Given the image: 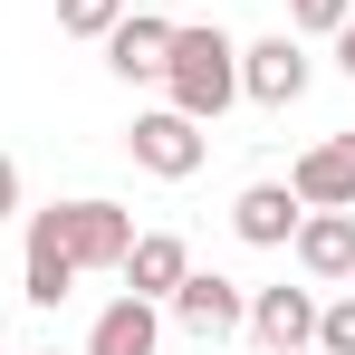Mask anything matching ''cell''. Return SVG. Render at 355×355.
<instances>
[{
    "label": "cell",
    "instance_id": "18",
    "mask_svg": "<svg viewBox=\"0 0 355 355\" xmlns=\"http://www.w3.org/2000/svg\"><path fill=\"white\" fill-rule=\"evenodd\" d=\"M288 355H327V346H288Z\"/></svg>",
    "mask_w": 355,
    "mask_h": 355
},
{
    "label": "cell",
    "instance_id": "6",
    "mask_svg": "<svg viewBox=\"0 0 355 355\" xmlns=\"http://www.w3.org/2000/svg\"><path fill=\"white\" fill-rule=\"evenodd\" d=\"M288 192L307 202V211H355V135H327V144H307L297 154Z\"/></svg>",
    "mask_w": 355,
    "mask_h": 355
},
{
    "label": "cell",
    "instance_id": "19",
    "mask_svg": "<svg viewBox=\"0 0 355 355\" xmlns=\"http://www.w3.org/2000/svg\"><path fill=\"white\" fill-rule=\"evenodd\" d=\"M0 355H10V346H0Z\"/></svg>",
    "mask_w": 355,
    "mask_h": 355
},
{
    "label": "cell",
    "instance_id": "7",
    "mask_svg": "<svg viewBox=\"0 0 355 355\" xmlns=\"http://www.w3.org/2000/svg\"><path fill=\"white\" fill-rule=\"evenodd\" d=\"M288 250H297V269H307L317 288H327V279H355V211H297Z\"/></svg>",
    "mask_w": 355,
    "mask_h": 355
},
{
    "label": "cell",
    "instance_id": "10",
    "mask_svg": "<svg viewBox=\"0 0 355 355\" xmlns=\"http://www.w3.org/2000/svg\"><path fill=\"white\" fill-rule=\"evenodd\" d=\"M164 58H173V19L125 10L116 29H106V67H116V77H164Z\"/></svg>",
    "mask_w": 355,
    "mask_h": 355
},
{
    "label": "cell",
    "instance_id": "17",
    "mask_svg": "<svg viewBox=\"0 0 355 355\" xmlns=\"http://www.w3.org/2000/svg\"><path fill=\"white\" fill-rule=\"evenodd\" d=\"M336 67L355 77V10H346V29H336Z\"/></svg>",
    "mask_w": 355,
    "mask_h": 355
},
{
    "label": "cell",
    "instance_id": "16",
    "mask_svg": "<svg viewBox=\"0 0 355 355\" xmlns=\"http://www.w3.org/2000/svg\"><path fill=\"white\" fill-rule=\"evenodd\" d=\"M10 211H19V164L0 154V221H10Z\"/></svg>",
    "mask_w": 355,
    "mask_h": 355
},
{
    "label": "cell",
    "instance_id": "9",
    "mask_svg": "<svg viewBox=\"0 0 355 355\" xmlns=\"http://www.w3.org/2000/svg\"><path fill=\"white\" fill-rule=\"evenodd\" d=\"M154 346H164V307L135 288L116 307H96V327H87V355H154Z\"/></svg>",
    "mask_w": 355,
    "mask_h": 355
},
{
    "label": "cell",
    "instance_id": "8",
    "mask_svg": "<svg viewBox=\"0 0 355 355\" xmlns=\"http://www.w3.org/2000/svg\"><path fill=\"white\" fill-rule=\"evenodd\" d=\"M240 327H250V336H259L269 355H288V346H317V288H259Z\"/></svg>",
    "mask_w": 355,
    "mask_h": 355
},
{
    "label": "cell",
    "instance_id": "4",
    "mask_svg": "<svg viewBox=\"0 0 355 355\" xmlns=\"http://www.w3.org/2000/svg\"><path fill=\"white\" fill-rule=\"evenodd\" d=\"M164 307H173L202 346H221V336H240V317H250V288H240V279H221V269H182V288L164 297Z\"/></svg>",
    "mask_w": 355,
    "mask_h": 355
},
{
    "label": "cell",
    "instance_id": "14",
    "mask_svg": "<svg viewBox=\"0 0 355 355\" xmlns=\"http://www.w3.org/2000/svg\"><path fill=\"white\" fill-rule=\"evenodd\" d=\"M346 10H355V0H288V29H297V39H336Z\"/></svg>",
    "mask_w": 355,
    "mask_h": 355
},
{
    "label": "cell",
    "instance_id": "1",
    "mask_svg": "<svg viewBox=\"0 0 355 355\" xmlns=\"http://www.w3.org/2000/svg\"><path fill=\"white\" fill-rule=\"evenodd\" d=\"M125 250H135V211L125 202H49V211H29V240H19V297H39V307H58L87 269H125Z\"/></svg>",
    "mask_w": 355,
    "mask_h": 355
},
{
    "label": "cell",
    "instance_id": "13",
    "mask_svg": "<svg viewBox=\"0 0 355 355\" xmlns=\"http://www.w3.org/2000/svg\"><path fill=\"white\" fill-rule=\"evenodd\" d=\"M116 19H125V0H58V29H67V39H106Z\"/></svg>",
    "mask_w": 355,
    "mask_h": 355
},
{
    "label": "cell",
    "instance_id": "5",
    "mask_svg": "<svg viewBox=\"0 0 355 355\" xmlns=\"http://www.w3.org/2000/svg\"><path fill=\"white\" fill-rule=\"evenodd\" d=\"M240 96H250V106H297V96H307V49H297V29L240 49Z\"/></svg>",
    "mask_w": 355,
    "mask_h": 355
},
{
    "label": "cell",
    "instance_id": "12",
    "mask_svg": "<svg viewBox=\"0 0 355 355\" xmlns=\"http://www.w3.org/2000/svg\"><path fill=\"white\" fill-rule=\"evenodd\" d=\"M182 269H192V250H182L173 231H135V250H125V269H116V279H125L135 297H154V307H164V297L182 288Z\"/></svg>",
    "mask_w": 355,
    "mask_h": 355
},
{
    "label": "cell",
    "instance_id": "3",
    "mask_svg": "<svg viewBox=\"0 0 355 355\" xmlns=\"http://www.w3.org/2000/svg\"><path fill=\"white\" fill-rule=\"evenodd\" d=\"M125 154H135V173H154V182H192L211 144H202V125L182 116V106H154V116L125 125Z\"/></svg>",
    "mask_w": 355,
    "mask_h": 355
},
{
    "label": "cell",
    "instance_id": "11",
    "mask_svg": "<svg viewBox=\"0 0 355 355\" xmlns=\"http://www.w3.org/2000/svg\"><path fill=\"white\" fill-rule=\"evenodd\" d=\"M297 211H307V202H297L288 182H250V192H240V202H231V231L250 240V250H288V231H297Z\"/></svg>",
    "mask_w": 355,
    "mask_h": 355
},
{
    "label": "cell",
    "instance_id": "15",
    "mask_svg": "<svg viewBox=\"0 0 355 355\" xmlns=\"http://www.w3.org/2000/svg\"><path fill=\"white\" fill-rule=\"evenodd\" d=\"M317 346H327V355H355V297H327V307H317Z\"/></svg>",
    "mask_w": 355,
    "mask_h": 355
},
{
    "label": "cell",
    "instance_id": "2",
    "mask_svg": "<svg viewBox=\"0 0 355 355\" xmlns=\"http://www.w3.org/2000/svg\"><path fill=\"white\" fill-rule=\"evenodd\" d=\"M164 87H173V106L192 125H221V106L240 96V39H231V29H173Z\"/></svg>",
    "mask_w": 355,
    "mask_h": 355
}]
</instances>
